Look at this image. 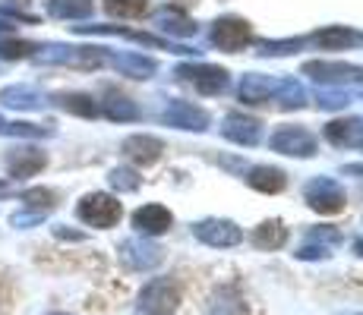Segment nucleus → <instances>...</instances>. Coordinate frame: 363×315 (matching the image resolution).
<instances>
[{"label": "nucleus", "mask_w": 363, "mask_h": 315, "mask_svg": "<svg viewBox=\"0 0 363 315\" xmlns=\"http://www.w3.org/2000/svg\"><path fill=\"white\" fill-rule=\"evenodd\" d=\"M48 10L57 19H82L92 13V0H48Z\"/></svg>", "instance_id": "22"}, {"label": "nucleus", "mask_w": 363, "mask_h": 315, "mask_svg": "<svg viewBox=\"0 0 363 315\" xmlns=\"http://www.w3.org/2000/svg\"><path fill=\"white\" fill-rule=\"evenodd\" d=\"M123 151H127L136 164H152V161L162 158L164 145H162V139H155V136H130L127 142H123Z\"/></svg>", "instance_id": "13"}, {"label": "nucleus", "mask_w": 363, "mask_h": 315, "mask_svg": "<svg viewBox=\"0 0 363 315\" xmlns=\"http://www.w3.org/2000/svg\"><path fill=\"white\" fill-rule=\"evenodd\" d=\"M247 183L259 189V193H278V189H284V173L275 171V167H253Z\"/></svg>", "instance_id": "20"}, {"label": "nucleus", "mask_w": 363, "mask_h": 315, "mask_svg": "<svg viewBox=\"0 0 363 315\" xmlns=\"http://www.w3.org/2000/svg\"><path fill=\"white\" fill-rule=\"evenodd\" d=\"M54 236H57V240H73V243L86 240V234H82V230H69V227H54Z\"/></svg>", "instance_id": "33"}, {"label": "nucleus", "mask_w": 363, "mask_h": 315, "mask_svg": "<svg viewBox=\"0 0 363 315\" xmlns=\"http://www.w3.org/2000/svg\"><path fill=\"white\" fill-rule=\"evenodd\" d=\"M180 306V287L174 277H152L139 290L136 312L139 315H174Z\"/></svg>", "instance_id": "1"}, {"label": "nucleus", "mask_w": 363, "mask_h": 315, "mask_svg": "<svg viewBox=\"0 0 363 315\" xmlns=\"http://www.w3.org/2000/svg\"><path fill=\"white\" fill-rule=\"evenodd\" d=\"M0 32H13V25L10 23H0Z\"/></svg>", "instance_id": "36"}, {"label": "nucleus", "mask_w": 363, "mask_h": 315, "mask_svg": "<svg viewBox=\"0 0 363 315\" xmlns=\"http://www.w3.org/2000/svg\"><path fill=\"white\" fill-rule=\"evenodd\" d=\"M48 315H69V312H48Z\"/></svg>", "instance_id": "38"}, {"label": "nucleus", "mask_w": 363, "mask_h": 315, "mask_svg": "<svg viewBox=\"0 0 363 315\" xmlns=\"http://www.w3.org/2000/svg\"><path fill=\"white\" fill-rule=\"evenodd\" d=\"M121 258H123V265L133 268V271H152V268L162 265L164 252H162L158 243L145 240V236H130V240L121 243Z\"/></svg>", "instance_id": "3"}, {"label": "nucleus", "mask_w": 363, "mask_h": 315, "mask_svg": "<svg viewBox=\"0 0 363 315\" xmlns=\"http://www.w3.org/2000/svg\"><path fill=\"white\" fill-rule=\"evenodd\" d=\"M111 63H114L123 76H133V79H149V76L155 73V63L149 57H143V54H117V57H111Z\"/></svg>", "instance_id": "17"}, {"label": "nucleus", "mask_w": 363, "mask_h": 315, "mask_svg": "<svg viewBox=\"0 0 363 315\" xmlns=\"http://www.w3.org/2000/svg\"><path fill=\"white\" fill-rule=\"evenodd\" d=\"M54 101H57L64 110H69V114H79V117H95V114H99V104H95V98H92V95L64 92V95L54 98Z\"/></svg>", "instance_id": "19"}, {"label": "nucleus", "mask_w": 363, "mask_h": 315, "mask_svg": "<svg viewBox=\"0 0 363 315\" xmlns=\"http://www.w3.org/2000/svg\"><path fill=\"white\" fill-rule=\"evenodd\" d=\"M250 25L243 23V19H234V16H228V19H218L215 23V29H212V41L221 47V51H243V47L250 45Z\"/></svg>", "instance_id": "7"}, {"label": "nucleus", "mask_w": 363, "mask_h": 315, "mask_svg": "<svg viewBox=\"0 0 363 315\" xmlns=\"http://www.w3.org/2000/svg\"><path fill=\"white\" fill-rule=\"evenodd\" d=\"M303 193H306V202H310L316 212H323V214H335V212L345 208V189L335 183V180H329V177L310 180Z\"/></svg>", "instance_id": "5"}, {"label": "nucleus", "mask_w": 363, "mask_h": 315, "mask_svg": "<svg viewBox=\"0 0 363 315\" xmlns=\"http://www.w3.org/2000/svg\"><path fill=\"white\" fill-rule=\"evenodd\" d=\"M111 186L121 189V193H133V189L139 186V177L133 171H114L111 173Z\"/></svg>", "instance_id": "30"}, {"label": "nucleus", "mask_w": 363, "mask_h": 315, "mask_svg": "<svg viewBox=\"0 0 363 315\" xmlns=\"http://www.w3.org/2000/svg\"><path fill=\"white\" fill-rule=\"evenodd\" d=\"M193 234H196V240H202L212 249H228V246H237V243L243 240V230L237 227L234 221H218V218L193 224Z\"/></svg>", "instance_id": "4"}, {"label": "nucleus", "mask_w": 363, "mask_h": 315, "mask_svg": "<svg viewBox=\"0 0 363 315\" xmlns=\"http://www.w3.org/2000/svg\"><path fill=\"white\" fill-rule=\"evenodd\" d=\"M212 315H247V306L234 290H218L212 303Z\"/></svg>", "instance_id": "26"}, {"label": "nucleus", "mask_w": 363, "mask_h": 315, "mask_svg": "<svg viewBox=\"0 0 363 315\" xmlns=\"http://www.w3.org/2000/svg\"><path fill=\"white\" fill-rule=\"evenodd\" d=\"M0 101H4L6 108H16V110H38L41 104H45V95L35 92L29 86H13V88H4V92H0Z\"/></svg>", "instance_id": "15"}, {"label": "nucleus", "mask_w": 363, "mask_h": 315, "mask_svg": "<svg viewBox=\"0 0 363 315\" xmlns=\"http://www.w3.org/2000/svg\"><path fill=\"white\" fill-rule=\"evenodd\" d=\"M313 41H316L319 47H325V51H341V47L360 45L363 35L354 32V29H341V25H329V29H323V32L313 35Z\"/></svg>", "instance_id": "14"}, {"label": "nucleus", "mask_w": 363, "mask_h": 315, "mask_svg": "<svg viewBox=\"0 0 363 315\" xmlns=\"http://www.w3.org/2000/svg\"><path fill=\"white\" fill-rule=\"evenodd\" d=\"M38 51L29 41H0V57L4 60H23V57H32Z\"/></svg>", "instance_id": "27"}, {"label": "nucleus", "mask_w": 363, "mask_h": 315, "mask_svg": "<svg viewBox=\"0 0 363 315\" xmlns=\"http://www.w3.org/2000/svg\"><path fill=\"white\" fill-rule=\"evenodd\" d=\"M272 149L281 151V155L310 158L313 151H316V136L306 132L303 126H281V130L272 136Z\"/></svg>", "instance_id": "6"}, {"label": "nucleus", "mask_w": 363, "mask_h": 315, "mask_svg": "<svg viewBox=\"0 0 363 315\" xmlns=\"http://www.w3.org/2000/svg\"><path fill=\"white\" fill-rule=\"evenodd\" d=\"M225 136L234 139V142H240V145H253L256 139H259V123L243 120V117H231V120L225 123Z\"/></svg>", "instance_id": "21"}, {"label": "nucleus", "mask_w": 363, "mask_h": 315, "mask_svg": "<svg viewBox=\"0 0 363 315\" xmlns=\"http://www.w3.org/2000/svg\"><path fill=\"white\" fill-rule=\"evenodd\" d=\"M332 252L329 246H323V243H306V246L297 249V258H303V262H323V258H329Z\"/></svg>", "instance_id": "29"}, {"label": "nucleus", "mask_w": 363, "mask_h": 315, "mask_svg": "<svg viewBox=\"0 0 363 315\" xmlns=\"http://www.w3.org/2000/svg\"><path fill=\"white\" fill-rule=\"evenodd\" d=\"M164 120L171 126H180V130H206L208 114L190 101H171L164 110Z\"/></svg>", "instance_id": "11"}, {"label": "nucleus", "mask_w": 363, "mask_h": 315, "mask_svg": "<svg viewBox=\"0 0 363 315\" xmlns=\"http://www.w3.org/2000/svg\"><path fill=\"white\" fill-rule=\"evenodd\" d=\"M354 252H357V256H363V236H360L357 243H354Z\"/></svg>", "instance_id": "34"}, {"label": "nucleus", "mask_w": 363, "mask_h": 315, "mask_svg": "<svg viewBox=\"0 0 363 315\" xmlns=\"http://www.w3.org/2000/svg\"><path fill=\"white\" fill-rule=\"evenodd\" d=\"M288 243V227H284L281 221H265L259 227L253 230V246L256 249H278Z\"/></svg>", "instance_id": "16"}, {"label": "nucleus", "mask_w": 363, "mask_h": 315, "mask_svg": "<svg viewBox=\"0 0 363 315\" xmlns=\"http://www.w3.org/2000/svg\"><path fill=\"white\" fill-rule=\"evenodd\" d=\"M338 315H363V312H357V309H345V312H338Z\"/></svg>", "instance_id": "37"}, {"label": "nucleus", "mask_w": 363, "mask_h": 315, "mask_svg": "<svg viewBox=\"0 0 363 315\" xmlns=\"http://www.w3.org/2000/svg\"><path fill=\"white\" fill-rule=\"evenodd\" d=\"M158 23H162V29H164V32H174V35H193V25L186 23V19L174 16V13H167V10H162Z\"/></svg>", "instance_id": "28"}, {"label": "nucleus", "mask_w": 363, "mask_h": 315, "mask_svg": "<svg viewBox=\"0 0 363 315\" xmlns=\"http://www.w3.org/2000/svg\"><path fill=\"white\" fill-rule=\"evenodd\" d=\"M45 164H48V155L41 149H13L6 155V171H10L13 180H29Z\"/></svg>", "instance_id": "10"}, {"label": "nucleus", "mask_w": 363, "mask_h": 315, "mask_svg": "<svg viewBox=\"0 0 363 315\" xmlns=\"http://www.w3.org/2000/svg\"><path fill=\"white\" fill-rule=\"evenodd\" d=\"M174 224L171 212L164 205H143L139 212H133V227L139 236H158L167 234V227Z\"/></svg>", "instance_id": "9"}, {"label": "nucleus", "mask_w": 363, "mask_h": 315, "mask_svg": "<svg viewBox=\"0 0 363 315\" xmlns=\"http://www.w3.org/2000/svg\"><path fill=\"white\" fill-rule=\"evenodd\" d=\"M104 10L117 19H133V16H143L149 10L145 0H104Z\"/></svg>", "instance_id": "25"}, {"label": "nucleus", "mask_w": 363, "mask_h": 315, "mask_svg": "<svg viewBox=\"0 0 363 315\" xmlns=\"http://www.w3.org/2000/svg\"><path fill=\"white\" fill-rule=\"evenodd\" d=\"M13 227H32V224H41L45 221V214L41 212H19V214H13Z\"/></svg>", "instance_id": "32"}, {"label": "nucleus", "mask_w": 363, "mask_h": 315, "mask_svg": "<svg viewBox=\"0 0 363 315\" xmlns=\"http://www.w3.org/2000/svg\"><path fill=\"white\" fill-rule=\"evenodd\" d=\"M0 195H10V186H6L4 180H0Z\"/></svg>", "instance_id": "35"}, {"label": "nucleus", "mask_w": 363, "mask_h": 315, "mask_svg": "<svg viewBox=\"0 0 363 315\" xmlns=\"http://www.w3.org/2000/svg\"><path fill=\"white\" fill-rule=\"evenodd\" d=\"M76 214H79V221L89 224V227L108 230V227H114V224L121 221L123 208H121V202H117L114 195H108V193H92V195H86V199L76 205Z\"/></svg>", "instance_id": "2"}, {"label": "nucleus", "mask_w": 363, "mask_h": 315, "mask_svg": "<svg viewBox=\"0 0 363 315\" xmlns=\"http://www.w3.org/2000/svg\"><path fill=\"white\" fill-rule=\"evenodd\" d=\"M303 73H310L316 82H325V86H345V82H360L363 69L360 67H347V63H306Z\"/></svg>", "instance_id": "8"}, {"label": "nucleus", "mask_w": 363, "mask_h": 315, "mask_svg": "<svg viewBox=\"0 0 363 315\" xmlns=\"http://www.w3.org/2000/svg\"><path fill=\"white\" fill-rule=\"evenodd\" d=\"M275 88H278V82H272L269 76H247L240 82V98L250 104H259V101H269L275 95Z\"/></svg>", "instance_id": "18"}, {"label": "nucleus", "mask_w": 363, "mask_h": 315, "mask_svg": "<svg viewBox=\"0 0 363 315\" xmlns=\"http://www.w3.org/2000/svg\"><path fill=\"white\" fill-rule=\"evenodd\" d=\"M180 76L193 79V86L206 95H215L228 86V73L218 67H206V63H196V67H180Z\"/></svg>", "instance_id": "12"}, {"label": "nucleus", "mask_w": 363, "mask_h": 315, "mask_svg": "<svg viewBox=\"0 0 363 315\" xmlns=\"http://www.w3.org/2000/svg\"><path fill=\"white\" fill-rule=\"evenodd\" d=\"M341 240V230L335 227H313L310 230V243H323V246H332V243Z\"/></svg>", "instance_id": "31"}, {"label": "nucleus", "mask_w": 363, "mask_h": 315, "mask_svg": "<svg viewBox=\"0 0 363 315\" xmlns=\"http://www.w3.org/2000/svg\"><path fill=\"white\" fill-rule=\"evenodd\" d=\"M23 202L32 208V212H51L54 205H57V193L54 189H45V186H35L29 193H23Z\"/></svg>", "instance_id": "24"}, {"label": "nucleus", "mask_w": 363, "mask_h": 315, "mask_svg": "<svg viewBox=\"0 0 363 315\" xmlns=\"http://www.w3.org/2000/svg\"><path fill=\"white\" fill-rule=\"evenodd\" d=\"M104 114H108L111 120H136L139 110H136V104H133V101H127V98L108 92V101H104Z\"/></svg>", "instance_id": "23"}]
</instances>
